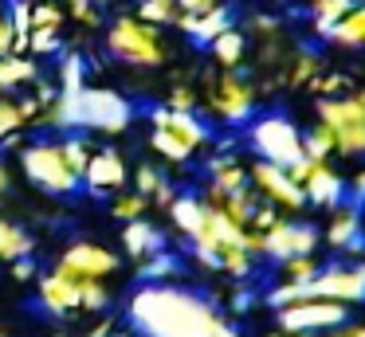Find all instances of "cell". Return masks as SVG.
<instances>
[{
	"label": "cell",
	"mask_w": 365,
	"mask_h": 337,
	"mask_svg": "<svg viewBox=\"0 0 365 337\" xmlns=\"http://www.w3.org/2000/svg\"><path fill=\"white\" fill-rule=\"evenodd\" d=\"M252 149L263 157V161H275V165H294L302 157V133L291 118L283 114H267L259 122H252Z\"/></svg>",
	"instance_id": "obj_7"
},
{
	"label": "cell",
	"mask_w": 365,
	"mask_h": 337,
	"mask_svg": "<svg viewBox=\"0 0 365 337\" xmlns=\"http://www.w3.org/2000/svg\"><path fill=\"white\" fill-rule=\"evenodd\" d=\"M283 86H307L310 78L318 75V55L314 51H299L291 63H283Z\"/></svg>",
	"instance_id": "obj_25"
},
{
	"label": "cell",
	"mask_w": 365,
	"mask_h": 337,
	"mask_svg": "<svg viewBox=\"0 0 365 337\" xmlns=\"http://www.w3.org/2000/svg\"><path fill=\"white\" fill-rule=\"evenodd\" d=\"M318 122L334 130V153L361 157L365 153V86L346 90L341 98H318Z\"/></svg>",
	"instance_id": "obj_4"
},
{
	"label": "cell",
	"mask_w": 365,
	"mask_h": 337,
	"mask_svg": "<svg viewBox=\"0 0 365 337\" xmlns=\"http://www.w3.org/2000/svg\"><path fill=\"white\" fill-rule=\"evenodd\" d=\"M326 243L346 255H361L365 251V232H361V208L357 204H338L334 208V219L326 227Z\"/></svg>",
	"instance_id": "obj_12"
},
{
	"label": "cell",
	"mask_w": 365,
	"mask_h": 337,
	"mask_svg": "<svg viewBox=\"0 0 365 337\" xmlns=\"http://www.w3.org/2000/svg\"><path fill=\"white\" fill-rule=\"evenodd\" d=\"M83 185H87L91 192H114V188L126 185V161H122L114 149H95L87 172H83Z\"/></svg>",
	"instance_id": "obj_15"
},
{
	"label": "cell",
	"mask_w": 365,
	"mask_h": 337,
	"mask_svg": "<svg viewBox=\"0 0 365 337\" xmlns=\"http://www.w3.org/2000/svg\"><path fill=\"white\" fill-rule=\"evenodd\" d=\"M208 200V196H205ZM212 204H220L224 212H228L236 224H244V227H252V216H255V192H252V185H244V188H232L228 196H220V200H212Z\"/></svg>",
	"instance_id": "obj_23"
},
{
	"label": "cell",
	"mask_w": 365,
	"mask_h": 337,
	"mask_svg": "<svg viewBox=\"0 0 365 337\" xmlns=\"http://www.w3.org/2000/svg\"><path fill=\"white\" fill-rule=\"evenodd\" d=\"M361 232H365V208H361Z\"/></svg>",
	"instance_id": "obj_48"
},
{
	"label": "cell",
	"mask_w": 365,
	"mask_h": 337,
	"mask_svg": "<svg viewBox=\"0 0 365 337\" xmlns=\"http://www.w3.org/2000/svg\"><path fill=\"white\" fill-rule=\"evenodd\" d=\"M106 337H110V333H106Z\"/></svg>",
	"instance_id": "obj_49"
},
{
	"label": "cell",
	"mask_w": 365,
	"mask_h": 337,
	"mask_svg": "<svg viewBox=\"0 0 365 337\" xmlns=\"http://www.w3.org/2000/svg\"><path fill=\"white\" fill-rule=\"evenodd\" d=\"M122 243H126L130 259H150L153 251H161V232L150 224V219H126V232H122Z\"/></svg>",
	"instance_id": "obj_18"
},
{
	"label": "cell",
	"mask_w": 365,
	"mask_h": 337,
	"mask_svg": "<svg viewBox=\"0 0 365 337\" xmlns=\"http://www.w3.org/2000/svg\"><path fill=\"white\" fill-rule=\"evenodd\" d=\"M36 75H40V71H36V59H28V55H20V51L0 55V90L36 83Z\"/></svg>",
	"instance_id": "obj_20"
},
{
	"label": "cell",
	"mask_w": 365,
	"mask_h": 337,
	"mask_svg": "<svg viewBox=\"0 0 365 337\" xmlns=\"http://www.w3.org/2000/svg\"><path fill=\"white\" fill-rule=\"evenodd\" d=\"M59 145H63V157H67V165H71V172H75V177H83V172H87V165H91V153H95V149H91L83 138H63Z\"/></svg>",
	"instance_id": "obj_32"
},
{
	"label": "cell",
	"mask_w": 365,
	"mask_h": 337,
	"mask_svg": "<svg viewBox=\"0 0 365 337\" xmlns=\"http://www.w3.org/2000/svg\"><path fill=\"white\" fill-rule=\"evenodd\" d=\"M247 31H252V36H259V39H275L279 36V24L267 20V16H255V20H247Z\"/></svg>",
	"instance_id": "obj_39"
},
{
	"label": "cell",
	"mask_w": 365,
	"mask_h": 337,
	"mask_svg": "<svg viewBox=\"0 0 365 337\" xmlns=\"http://www.w3.org/2000/svg\"><path fill=\"white\" fill-rule=\"evenodd\" d=\"M247 180H252L275 208L299 212L302 204H307V192H302V185L287 172V165H275V161H263L259 157V161L252 165V172H247Z\"/></svg>",
	"instance_id": "obj_9"
},
{
	"label": "cell",
	"mask_w": 365,
	"mask_h": 337,
	"mask_svg": "<svg viewBox=\"0 0 365 337\" xmlns=\"http://www.w3.org/2000/svg\"><path fill=\"white\" fill-rule=\"evenodd\" d=\"M247 185V169L236 161V157H212L208 161V200H220L232 188Z\"/></svg>",
	"instance_id": "obj_17"
},
{
	"label": "cell",
	"mask_w": 365,
	"mask_h": 337,
	"mask_svg": "<svg viewBox=\"0 0 365 337\" xmlns=\"http://www.w3.org/2000/svg\"><path fill=\"white\" fill-rule=\"evenodd\" d=\"M169 106H173V110H197V94H192L189 86H173V94H169Z\"/></svg>",
	"instance_id": "obj_40"
},
{
	"label": "cell",
	"mask_w": 365,
	"mask_h": 337,
	"mask_svg": "<svg viewBox=\"0 0 365 337\" xmlns=\"http://www.w3.org/2000/svg\"><path fill=\"white\" fill-rule=\"evenodd\" d=\"M59 4H63L79 24H87V28H91V24H98V8H95V0H59Z\"/></svg>",
	"instance_id": "obj_38"
},
{
	"label": "cell",
	"mask_w": 365,
	"mask_h": 337,
	"mask_svg": "<svg viewBox=\"0 0 365 337\" xmlns=\"http://www.w3.org/2000/svg\"><path fill=\"white\" fill-rule=\"evenodd\" d=\"M110 302L103 279H79V274H67V271H51L40 279V306L56 318H67L75 310H103Z\"/></svg>",
	"instance_id": "obj_3"
},
{
	"label": "cell",
	"mask_w": 365,
	"mask_h": 337,
	"mask_svg": "<svg viewBox=\"0 0 365 337\" xmlns=\"http://www.w3.org/2000/svg\"><path fill=\"white\" fill-rule=\"evenodd\" d=\"M302 192H307V204H314V208H338L341 196H346V185H341V177L330 169V161H314V157H310Z\"/></svg>",
	"instance_id": "obj_13"
},
{
	"label": "cell",
	"mask_w": 365,
	"mask_h": 337,
	"mask_svg": "<svg viewBox=\"0 0 365 337\" xmlns=\"http://www.w3.org/2000/svg\"><path fill=\"white\" fill-rule=\"evenodd\" d=\"M150 122L158 130H169L173 138H181L189 149H200L208 141V125L197 118V110H173V106H158L150 114Z\"/></svg>",
	"instance_id": "obj_14"
},
{
	"label": "cell",
	"mask_w": 365,
	"mask_h": 337,
	"mask_svg": "<svg viewBox=\"0 0 365 337\" xmlns=\"http://www.w3.org/2000/svg\"><path fill=\"white\" fill-rule=\"evenodd\" d=\"M20 169H24V177L32 180L36 188H43V192H51V196H71V192H79V185H83V177H75L71 165H67L59 141L24 145L20 149Z\"/></svg>",
	"instance_id": "obj_5"
},
{
	"label": "cell",
	"mask_w": 365,
	"mask_h": 337,
	"mask_svg": "<svg viewBox=\"0 0 365 337\" xmlns=\"http://www.w3.org/2000/svg\"><path fill=\"white\" fill-rule=\"evenodd\" d=\"M330 39L338 47H365V4H354L338 24H334Z\"/></svg>",
	"instance_id": "obj_22"
},
{
	"label": "cell",
	"mask_w": 365,
	"mask_h": 337,
	"mask_svg": "<svg viewBox=\"0 0 365 337\" xmlns=\"http://www.w3.org/2000/svg\"><path fill=\"white\" fill-rule=\"evenodd\" d=\"M177 274H181V266H177V259L165 255V251H153V255L142 263V279L145 282H165V279H177Z\"/></svg>",
	"instance_id": "obj_30"
},
{
	"label": "cell",
	"mask_w": 365,
	"mask_h": 337,
	"mask_svg": "<svg viewBox=\"0 0 365 337\" xmlns=\"http://www.w3.org/2000/svg\"><path fill=\"white\" fill-rule=\"evenodd\" d=\"M20 255H32V239L12 219L0 216V259H20Z\"/></svg>",
	"instance_id": "obj_26"
},
{
	"label": "cell",
	"mask_w": 365,
	"mask_h": 337,
	"mask_svg": "<svg viewBox=\"0 0 365 337\" xmlns=\"http://www.w3.org/2000/svg\"><path fill=\"white\" fill-rule=\"evenodd\" d=\"M334 153V130L326 122H314V130L302 133V157H314V161H326Z\"/></svg>",
	"instance_id": "obj_27"
},
{
	"label": "cell",
	"mask_w": 365,
	"mask_h": 337,
	"mask_svg": "<svg viewBox=\"0 0 365 337\" xmlns=\"http://www.w3.org/2000/svg\"><path fill=\"white\" fill-rule=\"evenodd\" d=\"M12 263H16V266H12V274H16V279L20 282H24V279H32V263H28V255H20V259H12Z\"/></svg>",
	"instance_id": "obj_46"
},
{
	"label": "cell",
	"mask_w": 365,
	"mask_h": 337,
	"mask_svg": "<svg viewBox=\"0 0 365 337\" xmlns=\"http://www.w3.org/2000/svg\"><path fill=\"white\" fill-rule=\"evenodd\" d=\"M205 98L212 106V114L228 125H240L255 114V86L244 75H236V67L228 75H208L205 78Z\"/></svg>",
	"instance_id": "obj_6"
},
{
	"label": "cell",
	"mask_w": 365,
	"mask_h": 337,
	"mask_svg": "<svg viewBox=\"0 0 365 337\" xmlns=\"http://www.w3.org/2000/svg\"><path fill=\"white\" fill-rule=\"evenodd\" d=\"M318 247V232L310 224H299V219H275V224L263 232V255L283 263L291 255H307V251Z\"/></svg>",
	"instance_id": "obj_11"
},
{
	"label": "cell",
	"mask_w": 365,
	"mask_h": 337,
	"mask_svg": "<svg viewBox=\"0 0 365 337\" xmlns=\"http://www.w3.org/2000/svg\"><path fill=\"white\" fill-rule=\"evenodd\" d=\"M145 208H150V200L142 192H122L114 200V216L118 219H138V216H145Z\"/></svg>",
	"instance_id": "obj_36"
},
{
	"label": "cell",
	"mask_w": 365,
	"mask_h": 337,
	"mask_svg": "<svg viewBox=\"0 0 365 337\" xmlns=\"http://www.w3.org/2000/svg\"><path fill=\"white\" fill-rule=\"evenodd\" d=\"M16 47V31H12V20L0 12V55H9Z\"/></svg>",
	"instance_id": "obj_41"
},
{
	"label": "cell",
	"mask_w": 365,
	"mask_h": 337,
	"mask_svg": "<svg viewBox=\"0 0 365 337\" xmlns=\"http://www.w3.org/2000/svg\"><path fill=\"white\" fill-rule=\"evenodd\" d=\"M24 122H28V118H24V106H20V102H4V98H0V141L12 138Z\"/></svg>",
	"instance_id": "obj_35"
},
{
	"label": "cell",
	"mask_w": 365,
	"mask_h": 337,
	"mask_svg": "<svg viewBox=\"0 0 365 337\" xmlns=\"http://www.w3.org/2000/svg\"><path fill=\"white\" fill-rule=\"evenodd\" d=\"M232 310H236V313H247V310H252V290H244V286L232 290Z\"/></svg>",
	"instance_id": "obj_43"
},
{
	"label": "cell",
	"mask_w": 365,
	"mask_h": 337,
	"mask_svg": "<svg viewBox=\"0 0 365 337\" xmlns=\"http://www.w3.org/2000/svg\"><path fill=\"white\" fill-rule=\"evenodd\" d=\"M67 12L59 0H48V4H36L32 8V28H63Z\"/></svg>",
	"instance_id": "obj_33"
},
{
	"label": "cell",
	"mask_w": 365,
	"mask_h": 337,
	"mask_svg": "<svg viewBox=\"0 0 365 337\" xmlns=\"http://www.w3.org/2000/svg\"><path fill=\"white\" fill-rule=\"evenodd\" d=\"M9 188H12V177H9V165L0 161V196L9 192Z\"/></svg>",
	"instance_id": "obj_47"
},
{
	"label": "cell",
	"mask_w": 365,
	"mask_h": 337,
	"mask_svg": "<svg viewBox=\"0 0 365 337\" xmlns=\"http://www.w3.org/2000/svg\"><path fill=\"white\" fill-rule=\"evenodd\" d=\"M150 145L158 149V153L165 157V161H173V165H185L192 153H197V149H189L181 138H173L169 130H158V125H153V138H150Z\"/></svg>",
	"instance_id": "obj_28"
},
{
	"label": "cell",
	"mask_w": 365,
	"mask_h": 337,
	"mask_svg": "<svg viewBox=\"0 0 365 337\" xmlns=\"http://www.w3.org/2000/svg\"><path fill=\"white\" fill-rule=\"evenodd\" d=\"M106 47L114 59L130 63V67H161L169 59V47L158 24H145L142 16H118L106 31Z\"/></svg>",
	"instance_id": "obj_2"
},
{
	"label": "cell",
	"mask_w": 365,
	"mask_h": 337,
	"mask_svg": "<svg viewBox=\"0 0 365 337\" xmlns=\"http://www.w3.org/2000/svg\"><path fill=\"white\" fill-rule=\"evenodd\" d=\"M307 86L318 94V98H330V94H346L349 90V78L338 75V71H330V75H314Z\"/></svg>",
	"instance_id": "obj_34"
},
{
	"label": "cell",
	"mask_w": 365,
	"mask_h": 337,
	"mask_svg": "<svg viewBox=\"0 0 365 337\" xmlns=\"http://www.w3.org/2000/svg\"><path fill=\"white\" fill-rule=\"evenodd\" d=\"M173 28H181L185 36H192L197 43H208V39L220 36L224 28H232V12L224 4H212L208 12H181V20H177Z\"/></svg>",
	"instance_id": "obj_16"
},
{
	"label": "cell",
	"mask_w": 365,
	"mask_h": 337,
	"mask_svg": "<svg viewBox=\"0 0 365 337\" xmlns=\"http://www.w3.org/2000/svg\"><path fill=\"white\" fill-rule=\"evenodd\" d=\"M130 321L138 337H240L208 298L169 282H145L130 298Z\"/></svg>",
	"instance_id": "obj_1"
},
{
	"label": "cell",
	"mask_w": 365,
	"mask_h": 337,
	"mask_svg": "<svg viewBox=\"0 0 365 337\" xmlns=\"http://www.w3.org/2000/svg\"><path fill=\"white\" fill-rule=\"evenodd\" d=\"M275 219H279L275 208H259V204H255V216H252V227H255V232H267Z\"/></svg>",
	"instance_id": "obj_42"
},
{
	"label": "cell",
	"mask_w": 365,
	"mask_h": 337,
	"mask_svg": "<svg viewBox=\"0 0 365 337\" xmlns=\"http://www.w3.org/2000/svg\"><path fill=\"white\" fill-rule=\"evenodd\" d=\"M349 196H354V204H365V169L349 180Z\"/></svg>",
	"instance_id": "obj_45"
},
{
	"label": "cell",
	"mask_w": 365,
	"mask_h": 337,
	"mask_svg": "<svg viewBox=\"0 0 365 337\" xmlns=\"http://www.w3.org/2000/svg\"><path fill=\"white\" fill-rule=\"evenodd\" d=\"M314 274H318V259H314V251L283 259V279H287V282H307V279H314Z\"/></svg>",
	"instance_id": "obj_31"
},
{
	"label": "cell",
	"mask_w": 365,
	"mask_h": 337,
	"mask_svg": "<svg viewBox=\"0 0 365 337\" xmlns=\"http://www.w3.org/2000/svg\"><path fill=\"white\" fill-rule=\"evenodd\" d=\"M354 8V0H310V12H314V31L318 36H330L334 24Z\"/></svg>",
	"instance_id": "obj_24"
},
{
	"label": "cell",
	"mask_w": 365,
	"mask_h": 337,
	"mask_svg": "<svg viewBox=\"0 0 365 337\" xmlns=\"http://www.w3.org/2000/svg\"><path fill=\"white\" fill-rule=\"evenodd\" d=\"M134 177H138V192H142L150 204H161V208H169V204H173V196H177L173 185H169V180L153 169V165H138Z\"/></svg>",
	"instance_id": "obj_21"
},
{
	"label": "cell",
	"mask_w": 365,
	"mask_h": 337,
	"mask_svg": "<svg viewBox=\"0 0 365 337\" xmlns=\"http://www.w3.org/2000/svg\"><path fill=\"white\" fill-rule=\"evenodd\" d=\"M138 16H142L145 24H158V28H165V24H177V20H181V8H177L173 0H142V4H138Z\"/></svg>",
	"instance_id": "obj_29"
},
{
	"label": "cell",
	"mask_w": 365,
	"mask_h": 337,
	"mask_svg": "<svg viewBox=\"0 0 365 337\" xmlns=\"http://www.w3.org/2000/svg\"><path fill=\"white\" fill-rule=\"evenodd\" d=\"M208 47H212V59L220 63L224 71H232V67H240V59H244V51H247V36L236 28H224L220 36L208 39Z\"/></svg>",
	"instance_id": "obj_19"
},
{
	"label": "cell",
	"mask_w": 365,
	"mask_h": 337,
	"mask_svg": "<svg viewBox=\"0 0 365 337\" xmlns=\"http://www.w3.org/2000/svg\"><path fill=\"white\" fill-rule=\"evenodd\" d=\"M341 321H349L346 302H330V298H302V302L275 310V329H283V333H322Z\"/></svg>",
	"instance_id": "obj_8"
},
{
	"label": "cell",
	"mask_w": 365,
	"mask_h": 337,
	"mask_svg": "<svg viewBox=\"0 0 365 337\" xmlns=\"http://www.w3.org/2000/svg\"><path fill=\"white\" fill-rule=\"evenodd\" d=\"M56 266L67 274H79V279H106V274H114L122 263L110 247L79 239V243H71V247H63V255L56 259Z\"/></svg>",
	"instance_id": "obj_10"
},
{
	"label": "cell",
	"mask_w": 365,
	"mask_h": 337,
	"mask_svg": "<svg viewBox=\"0 0 365 337\" xmlns=\"http://www.w3.org/2000/svg\"><path fill=\"white\" fill-rule=\"evenodd\" d=\"M177 8H181V12H208V8L216 4V0H173Z\"/></svg>",
	"instance_id": "obj_44"
},
{
	"label": "cell",
	"mask_w": 365,
	"mask_h": 337,
	"mask_svg": "<svg viewBox=\"0 0 365 337\" xmlns=\"http://www.w3.org/2000/svg\"><path fill=\"white\" fill-rule=\"evenodd\" d=\"M28 51L32 55L59 51V28H32V36H28Z\"/></svg>",
	"instance_id": "obj_37"
}]
</instances>
